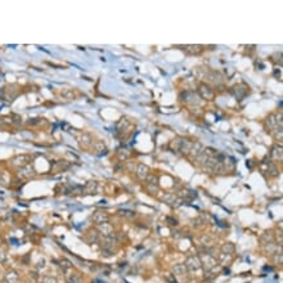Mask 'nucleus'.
I'll list each match as a JSON object with an SVG mask.
<instances>
[{
  "instance_id": "f257e3e1",
  "label": "nucleus",
  "mask_w": 283,
  "mask_h": 283,
  "mask_svg": "<svg viewBox=\"0 0 283 283\" xmlns=\"http://www.w3.org/2000/svg\"><path fill=\"white\" fill-rule=\"evenodd\" d=\"M117 247V241L113 237H104L103 243H102V250L105 254H113V251L116 250Z\"/></svg>"
},
{
  "instance_id": "f03ea898",
  "label": "nucleus",
  "mask_w": 283,
  "mask_h": 283,
  "mask_svg": "<svg viewBox=\"0 0 283 283\" xmlns=\"http://www.w3.org/2000/svg\"><path fill=\"white\" fill-rule=\"evenodd\" d=\"M185 268H187V270H192V272H194V270H198V269H201V266H202V264H201V260H199V257L198 256H189V257H187V260H185Z\"/></svg>"
},
{
  "instance_id": "7ed1b4c3",
  "label": "nucleus",
  "mask_w": 283,
  "mask_h": 283,
  "mask_svg": "<svg viewBox=\"0 0 283 283\" xmlns=\"http://www.w3.org/2000/svg\"><path fill=\"white\" fill-rule=\"evenodd\" d=\"M199 260H201V264H203L206 266V269H208V270L216 265V259L210 254H203L201 257H199Z\"/></svg>"
},
{
  "instance_id": "20e7f679",
  "label": "nucleus",
  "mask_w": 283,
  "mask_h": 283,
  "mask_svg": "<svg viewBox=\"0 0 283 283\" xmlns=\"http://www.w3.org/2000/svg\"><path fill=\"white\" fill-rule=\"evenodd\" d=\"M98 232L103 235V237H113L115 232H113V227L110 223H103L100 225H98Z\"/></svg>"
},
{
  "instance_id": "39448f33",
  "label": "nucleus",
  "mask_w": 283,
  "mask_h": 283,
  "mask_svg": "<svg viewBox=\"0 0 283 283\" xmlns=\"http://www.w3.org/2000/svg\"><path fill=\"white\" fill-rule=\"evenodd\" d=\"M198 93H199V95H201L203 99L210 100V99L214 98V91H212V89L208 85H206V84H201V85H199Z\"/></svg>"
},
{
  "instance_id": "423d86ee",
  "label": "nucleus",
  "mask_w": 283,
  "mask_h": 283,
  "mask_svg": "<svg viewBox=\"0 0 283 283\" xmlns=\"http://www.w3.org/2000/svg\"><path fill=\"white\" fill-rule=\"evenodd\" d=\"M108 220H110V216L107 212H104V211H97V212H94V215H93V221L97 225H100L103 223H108Z\"/></svg>"
},
{
  "instance_id": "0eeeda50",
  "label": "nucleus",
  "mask_w": 283,
  "mask_h": 283,
  "mask_svg": "<svg viewBox=\"0 0 283 283\" xmlns=\"http://www.w3.org/2000/svg\"><path fill=\"white\" fill-rule=\"evenodd\" d=\"M136 175L140 180H146L149 175V167L144 163H139L136 167Z\"/></svg>"
},
{
  "instance_id": "6e6552de",
  "label": "nucleus",
  "mask_w": 283,
  "mask_h": 283,
  "mask_svg": "<svg viewBox=\"0 0 283 283\" xmlns=\"http://www.w3.org/2000/svg\"><path fill=\"white\" fill-rule=\"evenodd\" d=\"M28 162H30V157H28L27 155H22V156L16 157L12 163H13L14 166H21V167H23V166H26V165H28Z\"/></svg>"
},
{
  "instance_id": "1a4fd4ad",
  "label": "nucleus",
  "mask_w": 283,
  "mask_h": 283,
  "mask_svg": "<svg viewBox=\"0 0 283 283\" xmlns=\"http://www.w3.org/2000/svg\"><path fill=\"white\" fill-rule=\"evenodd\" d=\"M270 155H272V158L274 161H282V157H283V152H282V147L275 144L273 148H272V152H270Z\"/></svg>"
},
{
  "instance_id": "9d476101",
  "label": "nucleus",
  "mask_w": 283,
  "mask_h": 283,
  "mask_svg": "<svg viewBox=\"0 0 283 283\" xmlns=\"http://www.w3.org/2000/svg\"><path fill=\"white\" fill-rule=\"evenodd\" d=\"M4 279H5L7 283H18L19 275L17 274V272H14V270H8Z\"/></svg>"
},
{
  "instance_id": "9b49d317",
  "label": "nucleus",
  "mask_w": 283,
  "mask_h": 283,
  "mask_svg": "<svg viewBox=\"0 0 283 283\" xmlns=\"http://www.w3.org/2000/svg\"><path fill=\"white\" fill-rule=\"evenodd\" d=\"M235 250V246L232 243V242H227V243H223V246L220 247V251L223 255H232Z\"/></svg>"
},
{
  "instance_id": "f8f14e48",
  "label": "nucleus",
  "mask_w": 283,
  "mask_h": 283,
  "mask_svg": "<svg viewBox=\"0 0 283 283\" xmlns=\"http://www.w3.org/2000/svg\"><path fill=\"white\" fill-rule=\"evenodd\" d=\"M19 174L22 176H26V178H30V176H32L35 174V170L33 167L31 166V165H26V166H23L19 169Z\"/></svg>"
},
{
  "instance_id": "ddd939ff",
  "label": "nucleus",
  "mask_w": 283,
  "mask_h": 283,
  "mask_svg": "<svg viewBox=\"0 0 283 283\" xmlns=\"http://www.w3.org/2000/svg\"><path fill=\"white\" fill-rule=\"evenodd\" d=\"M172 273L174 275H184L187 273V268L184 264H175L172 266Z\"/></svg>"
},
{
  "instance_id": "4468645a",
  "label": "nucleus",
  "mask_w": 283,
  "mask_h": 283,
  "mask_svg": "<svg viewBox=\"0 0 283 283\" xmlns=\"http://www.w3.org/2000/svg\"><path fill=\"white\" fill-rule=\"evenodd\" d=\"M185 50H187V53H189V54H198L199 52L202 50V46L201 45H187Z\"/></svg>"
},
{
  "instance_id": "2eb2a0df",
  "label": "nucleus",
  "mask_w": 283,
  "mask_h": 283,
  "mask_svg": "<svg viewBox=\"0 0 283 283\" xmlns=\"http://www.w3.org/2000/svg\"><path fill=\"white\" fill-rule=\"evenodd\" d=\"M97 187H98L97 182H88V183H86V187H85V191H86L88 193L95 192V191H97Z\"/></svg>"
},
{
  "instance_id": "dca6fc26",
  "label": "nucleus",
  "mask_w": 283,
  "mask_h": 283,
  "mask_svg": "<svg viewBox=\"0 0 283 283\" xmlns=\"http://www.w3.org/2000/svg\"><path fill=\"white\" fill-rule=\"evenodd\" d=\"M67 279H68V283H81V277L77 273H74V274L68 275Z\"/></svg>"
},
{
  "instance_id": "f3484780",
  "label": "nucleus",
  "mask_w": 283,
  "mask_h": 283,
  "mask_svg": "<svg viewBox=\"0 0 283 283\" xmlns=\"http://www.w3.org/2000/svg\"><path fill=\"white\" fill-rule=\"evenodd\" d=\"M261 239L265 241V243H268V242H273V233H272V230H266L265 233H263Z\"/></svg>"
},
{
  "instance_id": "a211bd4d",
  "label": "nucleus",
  "mask_w": 283,
  "mask_h": 283,
  "mask_svg": "<svg viewBox=\"0 0 283 283\" xmlns=\"http://www.w3.org/2000/svg\"><path fill=\"white\" fill-rule=\"evenodd\" d=\"M80 142L82 146H89V144H91V136L89 134H82Z\"/></svg>"
},
{
  "instance_id": "6ab92c4d",
  "label": "nucleus",
  "mask_w": 283,
  "mask_h": 283,
  "mask_svg": "<svg viewBox=\"0 0 283 283\" xmlns=\"http://www.w3.org/2000/svg\"><path fill=\"white\" fill-rule=\"evenodd\" d=\"M41 283H58V280H57V278L53 277V275H43Z\"/></svg>"
},
{
  "instance_id": "aec40b11",
  "label": "nucleus",
  "mask_w": 283,
  "mask_h": 283,
  "mask_svg": "<svg viewBox=\"0 0 283 283\" xmlns=\"http://www.w3.org/2000/svg\"><path fill=\"white\" fill-rule=\"evenodd\" d=\"M268 171H269L270 175H273V176L278 175V169L275 167L274 163H268Z\"/></svg>"
},
{
  "instance_id": "412c9836",
  "label": "nucleus",
  "mask_w": 283,
  "mask_h": 283,
  "mask_svg": "<svg viewBox=\"0 0 283 283\" xmlns=\"http://www.w3.org/2000/svg\"><path fill=\"white\" fill-rule=\"evenodd\" d=\"M182 144H183V139H176V140H174V142H172L171 147H172L175 151H180Z\"/></svg>"
},
{
  "instance_id": "4be33fe9",
  "label": "nucleus",
  "mask_w": 283,
  "mask_h": 283,
  "mask_svg": "<svg viewBox=\"0 0 283 283\" xmlns=\"http://www.w3.org/2000/svg\"><path fill=\"white\" fill-rule=\"evenodd\" d=\"M120 215L121 216H124V218H129V219H131V218H134V212L133 211H129V210H121L120 211Z\"/></svg>"
},
{
  "instance_id": "5701e85b",
  "label": "nucleus",
  "mask_w": 283,
  "mask_h": 283,
  "mask_svg": "<svg viewBox=\"0 0 283 283\" xmlns=\"http://www.w3.org/2000/svg\"><path fill=\"white\" fill-rule=\"evenodd\" d=\"M148 191L151 192V193H157L158 192V184H152V183H148Z\"/></svg>"
},
{
  "instance_id": "b1692460",
  "label": "nucleus",
  "mask_w": 283,
  "mask_h": 283,
  "mask_svg": "<svg viewBox=\"0 0 283 283\" xmlns=\"http://www.w3.org/2000/svg\"><path fill=\"white\" fill-rule=\"evenodd\" d=\"M61 266H62L64 270H67V269H71V268H72V264H71L68 260H66V259H62V260H61Z\"/></svg>"
},
{
  "instance_id": "393cba45",
  "label": "nucleus",
  "mask_w": 283,
  "mask_h": 283,
  "mask_svg": "<svg viewBox=\"0 0 283 283\" xmlns=\"http://www.w3.org/2000/svg\"><path fill=\"white\" fill-rule=\"evenodd\" d=\"M45 266H46V260H45V257L39 259V261H38V264H36V268H38L39 270H41V269H44Z\"/></svg>"
},
{
  "instance_id": "a878e982",
  "label": "nucleus",
  "mask_w": 283,
  "mask_h": 283,
  "mask_svg": "<svg viewBox=\"0 0 283 283\" xmlns=\"http://www.w3.org/2000/svg\"><path fill=\"white\" fill-rule=\"evenodd\" d=\"M89 239H90V241L93 239V242H98V241H99V235H98V233H97V232H91V233L89 234Z\"/></svg>"
},
{
  "instance_id": "bb28decb",
  "label": "nucleus",
  "mask_w": 283,
  "mask_h": 283,
  "mask_svg": "<svg viewBox=\"0 0 283 283\" xmlns=\"http://www.w3.org/2000/svg\"><path fill=\"white\" fill-rule=\"evenodd\" d=\"M274 261L278 263V264H282V255H280V252L274 256Z\"/></svg>"
},
{
  "instance_id": "cd10ccee",
  "label": "nucleus",
  "mask_w": 283,
  "mask_h": 283,
  "mask_svg": "<svg viewBox=\"0 0 283 283\" xmlns=\"http://www.w3.org/2000/svg\"><path fill=\"white\" fill-rule=\"evenodd\" d=\"M201 242H202L203 244H208V242H210V238L207 237V235H202V237H201Z\"/></svg>"
},
{
  "instance_id": "c85d7f7f",
  "label": "nucleus",
  "mask_w": 283,
  "mask_h": 283,
  "mask_svg": "<svg viewBox=\"0 0 283 283\" xmlns=\"http://www.w3.org/2000/svg\"><path fill=\"white\" fill-rule=\"evenodd\" d=\"M95 148H97V151H105L103 143H95Z\"/></svg>"
},
{
  "instance_id": "c756f323",
  "label": "nucleus",
  "mask_w": 283,
  "mask_h": 283,
  "mask_svg": "<svg viewBox=\"0 0 283 283\" xmlns=\"http://www.w3.org/2000/svg\"><path fill=\"white\" fill-rule=\"evenodd\" d=\"M5 259H7V255H5L3 251H0V263H4Z\"/></svg>"
},
{
  "instance_id": "7c9ffc66",
  "label": "nucleus",
  "mask_w": 283,
  "mask_h": 283,
  "mask_svg": "<svg viewBox=\"0 0 283 283\" xmlns=\"http://www.w3.org/2000/svg\"><path fill=\"white\" fill-rule=\"evenodd\" d=\"M175 196H172V194H167L166 197H163V199H166V201H169V203H171V199L174 198Z\"/></svg>"
},
{
  "instance_id": "2f4dec72",
  "label": "nucleus",
  "mask_w": 283,
  "mask_h": 283,
  "mask_svg": "<svg viewBox=\"0 0 283 283\" xmlns=\"http://www.w3.org/2000/svg\"><path fill=\"white\" fill-rule=\"evenodd\" d=\"M171 275H172L171 273H167V274L165 275V277H166V279H167L169 282H175V279H172V278H171Z\"/></svg>"
},
{
  "instance_id": "473e14b6",
  "label": "nucleus",
  "mask_w": 283,
  "mask_h": 283,
  "mask_svg": "<svg viewBox=\"0 0 283 283\" xmlns=\"http://www.w3.org/2000/svg\"><path fill=\"white\" fill-rule=\"evenodd\" d=\"M167 220L170 221V224H171V225H176V224H178V221H176V220H174V219H171V218H167Z\"/></svg>"
},
{
  "instance_id": "72a5a7b5",
  "label": "nucleus",
  "mask_w": 283,
  "mask_h": 283,
  "mask_svg": "<svg viewBox=\"0 0 283 283\" xmlns=\"http://www.w3.org/2000/svg\"><path fill=\"white\" fill-rule=\"evenodd\" d=\"M0 274H2V270H0Z\"/></svg>"
}]
</instances>
